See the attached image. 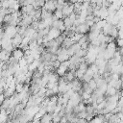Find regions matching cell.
Returning a JSON list of instances; mask_svg holds the SVG:
<instances>
[{
  "mask_svg": "<svg viewBox=\"0 0 123 123\" xmlns=\"http://www.w3.org/2000/svg\"><path fill=\"white\" fill-rule=\"evenodd\" d=\"M90 28L86 24V23H82L79 26H77L75 28V33L77 34H82V35H86L89 32Z\"/></svg>",
  "mask_w": 123,
  "mask_h": 123,
  "instance_id": "6da1fadb",
  "label": "cell"
},
{
  "mask_svg": "<svg viewBox=\"0 0 123 123\" xmlns=\"http://www.w3.org/2000/svg\"><path fill=\"white\" fill-rule=\"evenodd\" d=\"M22 40H23V37L21 35L19 34H16L12 38V46L14 48H18L20 46V44L22 43Z\"/></svg>",
  "mask_w": 123,
  "mask_h": 123,
  "instance_id": "7a4b0ae2",
  "label": "cell"
},
{
  "mask_svg": "<svg viewBox=\"0 0 123 123\" xmlns=\"http://www.w3.org/2000/svg\"><path fill=\"white\" fill-rule=\"evenodd\" d=\"M15 60L19 61L20 59H22L24 57V51L21 50L20 48H15L13 51H12V55Z\"/></svg>",
  "mask_w": 123,
  "mask_h": 123,
  "instance_id": "3957f363",
  "label": "cell"
},
{
  "mask_svg": "<svg viewBox=\"0 0 123 123\" xmlns=\"http://www.w3.org/2000/svg\"><path fill=\"white\" fill-rule=\"evenodd\" d=\"M10 57H11V54H10V52H8L7 50L2 49V50L0 51V62H6L9 61Z\"/></svg>",
  "mask_w": 123,
  "mask_h": 123,
  "instance_id": "277c9868",
  "label": "cell"
},
{
  "mask_svg": "<svg viewBox=\"0 0 123 123\" xmlns=\"http://www.w3.org/2000/svg\"><path fill=\"white\" fill-rule=\"evenodd\" d=\"M52 115H53V113L46 112L44 115H42L40 117V119H39L40 123H50V122H52Z\"/></svg>",
  "mask_w": 123,
  "mask_h": 123,
  "instance_id": "5b68a950",
  "label": "cell"
},
{
  "mask_svg": "<svg viewBox=\"0 0 123 123\" xmlns=\"http://www.w3.org/2000/svg\"><path fill=\"white\" fill-rule=\"evenodd\" d=\"M117 92H118V90H117V89H115L114 87H112V86H109V85H108V87H107V90H106L105 96H106V97L112 96V95L116 94Z\"/></svg>",
  "mask_w": 123,
  "mask_h": 123,
  "instance_id": "8992f818",
  "label": "cell"
},
{
  "mask_svg": "<svg viewBox=\"0 0 123 123\" xmlns=\"http://www.w3.org/2000/svg\"><path fill=\"white\" fill-rule=\"evenodd\" d=\"M37 32V30H35L32 26H29V27H27L26 28V30H25V32H24V35H23V37H31V36H33L35 33Z\"/></svg>",
  "mask_w": 123,
  "mask_h": 123,
  "instance_id": "52a82bcc",
  "label": "cell"
},
{
  "mask_svg": "<svg viewBox=\"0 0 123 123\" xmlns=\"http://www.w3.org/2000/svg\"><path fill=\"white\" fill-rule=\"evenodd\" d=\"M118 33H119L118 28H117L116 26H112L111 29V31H110L109 36H110L111 37H112V38H114V37H118Z\"/></svg>",
  "mask_w": 123,
  "mask_h": 123,
  "instance_id": "ba28073f",
  "label": "cell"
},
{
  "mask_svg": "<svg viewBox=\"0 0 123 123\" xmlns=\"http://www.w3.org/2000/svg\"><path fill=\"white\" fill-rule=\"evenodd\" d=\"M73 43H75L70 37H65L64 38V40H63V42H62V47H64V48H69Z\"/></svg>",
  "mask_w": 123,
  "mask_h": 123,
  "instance_id": "9c48e42d",
  "label": "cell"
},
{
  "mask_svg": "<svg viewBox=\"0 0 123 123\" xmlns=\"http://www.w3.org/2000/svg\"><path fill=\"white\" fill-rule=\"evenodd\" d=\"M63 24H64L66 29H71V27L73 26V22L70 20L69 17H64L63 18Z\"/></svg>",
  "mask_w": 123,
  "mask_h": 123,
  "instance_id": "30bf717a",
  "label": "cell"
},
{
  "mask_svg": "<svg viewBox=\"0 0 123 123\" xmlns=\"http://www.w3.org/2000/svg\"><path fill=\"white\" fill-rule=\"evenodd\" d=\"M62 116H61L59 113H53V115H52V121L54 123H60L61 120H62Z\"/></svg>",
  "mask_w": 123,
  "mask_h": 123,
  "instance_id": "8fae6325",
  "label": "cell"
},
{
  "mask_svg": "<svg viewBox=\"0 0 123 123\" xmlns=\"http://www.w3.org/2000/svg\"><path fill=\"white\" fill-rule=\"evenodd\" d=\"M54 14H55V16H56L58 19H63V18H64V15H63V13H62V11H61V10H56V11L54 12Z\"/></svg>",
  "mask_w": 123,
  "mask_h": 123,
  "instance_id": "7c38bea8",
  "label": "cell"
},
{
  "mask_svg": "<svg viewBox=\"0 0 123 123\" xmlns=\"http://www.w3.org/2000/svg\"><path fill=\"white\" fill-rule=\"evenodd\" d=\"M87 85H88V86L94 91L96 88H97V84H96V82H95V80L94 79H92V80H90L88 83H87Z\"/></svg>",
  "mask_w": 123,
  "mask_h": 123,
  "instance_id": "4fadbf2b",
  "label": "cell"
},
{
  "mask_svg": "<svg viewBox=\"0 0 123 123\" xmlns=\"http://www.w3.org/2000/svg\"><path fill=\"white\" fill-rule=\"evenodd\" d=\"M44 1H45V2H47V1H49V0H44Z\"/></svg>",
  "mask_w": 123,
  "mask_h": 123,
  "instance_id": "5bb4252c",
  "label": "cell"
}]
</instances>
